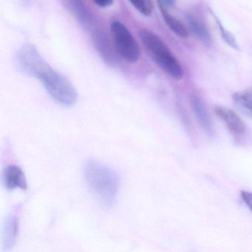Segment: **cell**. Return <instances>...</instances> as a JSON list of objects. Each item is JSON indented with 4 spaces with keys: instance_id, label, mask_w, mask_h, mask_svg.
I'll return each mask as SVG.
<instances>
[{
    "instance_id": "obj_1",
    "label": "cell",
    "mask_w": 252,
    "mask_h": 252,
    "mask_svg": "<svg viewBox=\"0 0 252 252\" xmlns=\"http://www.w3.org/2000/svg\"><path fill=\"white\" fill-rule=\"evenodd\" d=\"M85 181L95 198L106 207H112L117 200L120 179L116 171L107 165L89 160L84 168Z\"/></svg>"
},
{
    "instance_id": "obj_2",
    "label": "cell",
    "mask_w": 252,
    "mask_h": 252,
    "mask_svg": "<svg viewBox=\"0 0 252 252\" xmlns=\"http://www.w3.org/2000/svg\"><path fill=\"white\" fill-rule=\"evenodd\" d=\"M139 35L149 57L158 67L177 80L182 79V67L164 41L147 29L141 30Z\"/></svg>"
},
{
    "instance_id": "obj_3",
    "label": "cell",
    "mask_w": 252,
    "mask_h": 252,
    "mask_svg": "<svg viewBox=\"0 0 252 252\" xmlns=\"http://www.w3.org/2000/svg\"><path fill=\"white\" fill-rule=\"evenodd\" d=\"M34 78L42 82L48 94L59 104L70 107L77 101L78 93L73 84L48 63L39 69Z\"/></svg>"
},
{
    "instance_id": "obj_4",
    "label": "cell",
    "mask_w": 252,
    "mask_h": 252,
    "mask_svg": "<svg viewBox=\"0 0 252 252\" xmlns=\"http://www.w3.org/2000/svg\"><path fill=\"white\" fill-rule=\"evenodd\" d=\"M110 32L119 55L126 63H136L141 57V50L129 29L122 22L115 20L110 25Z\"/></svg>"
},
{
    "instance_id": "obj_5",
    "label": "cell",
    "mask_w": 252,
    "mask_h": 252,
    "mask_svg": "<svg viewBox=\"0 0 252 252\" xmlns=\"http://www.w3.org/2000/svg\"><path fill=\"white\" fill-rule=\"evenodd\" d=\"M214 111L234 136H239L246 133L247 127L244 122L235 112L222 106H217Z\"/></svg>"
},
{
    "instance_id": "obj_6",
    "label": "cell",
    "mask_w": 252,
    "mask_h": 252,
    "mask_svg": "<svg viewBox=\"0 0 252 252\" xmlns=\"http://www.w3.org/2000/svg\"><path fill=\"white\" fill-rule=\"evenodd\" d=\"M190 102H191L193 112H194L199 124L201 126L202 129L209 137L214 136L215 129H214L213 125H212L210 116L206 110V106L203 104L201 98L197 96V95L192 94L190 97Z\"/></svg>"
},
{
    "instance_id": "obj_7",
    "label": "cell",
    "mask_w": 252,
    "mask_h": 252,
    "mask_svg": "<svg viewBox=\"0 0 252 252\" xmlns=\"http://www.w3.org/2000/svg\"><path fill=\"white\" fill-rule=\"evenodd\" d=\"M3 183L8 189L20 188L26 189L28 187L27 179L21 168L15 165L7 166L4 171Z\"/></svg>"
},
{
    "instance_id": "obj_8",
    "label": "cell",
    "mask_w": 252,
    "mask_h": 252,
    "mask_svg": "<svg viewBox=\"0 0 252 252\" xmlns=\"http://www.w3.org/2000/svg\"><path fill=\"white\" fill-rule=\"evenodd\" d=\"M187 18L189 28L194 37L197 38L203 45L211 46L212 44V36L204 22L199 17L191 14L187 15Z\"/></svg>"
},
{
    "instance_id": "obj_9",
    "label": "cell",
    "mask_w": 252,
    "mask_h": 252,
    "mask_svg": "<svg viewBox=\"0 0 252 252\" xmlns=\"http://www.w3.org/2000/svg\"><path fill=\"white\" fill-rule=\"evenodd\" d=\"M94 42L103 60L107 62L109 64H116L117 59H116V52L113 49V46L110 44V41L107 39V36L101 32H97L94 36ZM119 55V54H117Z\"/></svg>"
},
{
    "instance_id": "obj_10",
    "label": "cell",
    "mask_w": 252,
    "mask_h": 252,
    "mask_svg": "<svg viewBox=\"0 0 252 252\" xmlns=\"http://www.w3.org/2000/svg\"><path fill=\"white\" fill-rule=\"evenodd\" d=\"M19 233V222L17 217L11 215L7 218L3 230V246L9 250L15 244Z\"/></svg>"
},
{
    "instance_id": "obj_11",
    "label": "cell",
    "mask_w": 252,
    "mask_h": 252,
    "mask_svg": "<svg viewBox=\"0 0 252 252\" xmlns=\"http://www.w3.org/2000/svg\"><path fill=\"white\" fill-rule=\"evenodd\" d=\"M158 3L163 20H164L166 26L178 37L181 38V39H187L189 37V32L187 28L176 17H174L170 13L168 12L166 5L160 3V2H158Z\"/></svg>"
},
{
    "instance_id": "obj_12",
    "label": "cell",
    "mask_w": 252,
    "mask_h": 252,
    "mask_svg": "<svg viewBox=\"0 0 252 252\" xmlns=\"http://www.w3.org/2000/svg\"><path fill=\"white\" fill-rule=\"evenodd\" d=\"M69 6L75 18L82 26H87L91 24V17L82 0H69Z\"/></svg>"
},
{
    "instance_id": "obj_13",
    "label": "cell",
    "mask_w": 252,
    "mask_h": 252,
    "mask_svg": "<svg viewBox=\"0 0 252 252\" xmlns=\"http://www.w3.org/2000/svg\"><path fill=\"white\" fill-rule=\"evenodd\" d=\"M233 99L236 104L242 108L250 112L252 114V89L243 90L233 95Z\"/></svg>"
},
{
    "instance_id": "obj_14",
    "label": "cell",
    "mask_w": 252,
    "mask_h": 252,
    "mask_svg": "<svg viewBox=\"0 0 252 252\" xmlns=\"http://www.w3.org/2000/svg\"><path fill=\"white\" fill-rule=\"evenodd\" d=\"M132 6L144 17H150L153 14V6L152 0H129Z\"/></svg>"
},
{
    "instance_id": "obj_15",
    "label": "cell",
    "mask_w": 252,
    "mask_h": 252,
    "mask_svg": "<svg viewBox=\"0 0 252 252\" xmlns=\"http://www.w3.org/2000/svg\"><path fill=\"white\" fill-rule=\"evenodd\" d=\"M214 17H215V21L217 22V24H218V28H219L220 33L221 36H222L224 41H225L230 47H231V48H234V49L239 50L238 43H237V40H236L234 36L231 34V33H230L228 31H227L226 29L224 28L222 23L218 20V17H215V15H214Z\"/></svg>"
},
{
    "instance_id": "obj_16",
    "label": "cell",
    "mask_w": 252,
    "mask_h": 252,
    "mask_svg": "<svg viewBox=\"0 0 252 252\" xmlns=\"http://www.w3.org/2000/svg\"><path fill=\"white\" fill-rule=\"evenodd\" d=\"M240 195H241L242 199L246 203V206L252 212V192L248 191H241Z\"/></svg>"
},
{
    "instance_id": "obj_17",
    "label": "cell",
    "mask_w": 252,
    "mask_h": 252,
    "mask_svg": "<svg viewBox=\"0 0 252 252\" xmlns=\"http://www.w3.org/2000/svg\"><path fill=\"white\" fill-rule=\"evenodd\" d=\"M114 0H94V2L100 8H109L113 4Z\"/></svg>"
},
{
    "instance_id": "obj_18",
    "label": "cell",
    "mask_w": 252,
    "mask_h": 252,
    "mask_svg": "<svg viewBox=\"0 0 252 252\" xmlns=\"http://www.w3.org/2000/svg\"><path fill=\"white\" fill-rule=\"evenodd\" d=\"M158 2H160V3L166 5V6H172L174 2H175V0H158Z\"/></svg>"
}]
</instances>
